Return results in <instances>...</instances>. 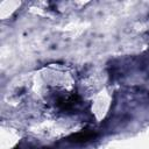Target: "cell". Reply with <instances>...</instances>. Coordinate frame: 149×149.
<instances>
[{
	"mask_svg": "<svg viewBox=\"0 0 149 149\" xmlns=\"http://www.w3.org/2000/svg\"><path fill=\"white\" fill-rule=\"evenodd\" d=\"M92 137H94L93 133H84V132H81V133L76 134L73 136V139H74L73 141H76V142H84V141H87V140H90Z\"/></svg>",
	"mask_w": 149,
	"mask_h": 149,
	"instance_id": "1",
	"label": "cell"
}]
</instances>
